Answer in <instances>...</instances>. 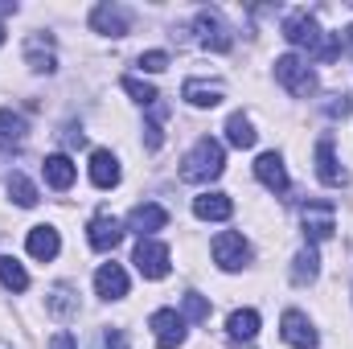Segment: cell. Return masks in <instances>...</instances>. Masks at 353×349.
<instances>
[{
  "label": "cell",
  "instance_id": "obj_1",
  "mask_svg": "<svg viewBox=\"0 0 353 349\" xmlns=\"http://www.w3.org/2000/svg\"><path fill=\"white\" fill-rule=\"evenodd\" d=\"M283 37H288L292 46L308 50V54L321 58V62H333V58L341 54V33H321L316 17H312L308 8H296V12L283 17Z\"/></svg>",
  "mask_w": 353,
  "mask_h": 349
},
{
  "label": "cell",
  "instance_id": "obj_2",
  "mask_svg": "<svg viewBox=\"0 0 353 349\" xmlns=\"http://www.w3.org/2000/svg\"><path fill=\"white\" fill-rule=\"evenodd\" d=\"M222 169H226V152H222V144L210 140V136H201V140L193 144V152L185 157V165H181V181H189V185H205V181L222 177Z\"/></svg>",
  "mask_w": 353,
  "mask_h": 349
},
{
  "label": "cell",
  "instance_id": "obj_3",
  "mask_svg": "<svg viewBox=\"0 0 353 349\" xmlns=\"http://www.w3.org/2000/svg\"><path fill=\"white\" fill-rule=\"evenodd\" d=\"M275 79L292 90L296 99H308V94L316 90V74H312V66H308L300 54H283V58H275Z\"/></svg>",
  "mask_w": 353,
  "mask_h": 349
},
{
  "label": "cell",
  "instance_id": "obj_4",
  "mask_svg": "<svg viewBox=\"0 0 353 349\" xmlns=\"http://www.w3.org/2000/svg\"><path fill=\"white\" fill-rule=\"evenodd\" d=\"M300 222H304V239H308V243H325V239H333V230H337V210H333L329 201H308V206L300 210Z\"/></svg>",
  "mask_w": 353,
  "mask_h": 349
},
{
  "label": "cell",
  "instance_id": "obj_5",
  "mask_svg": "<svg viewBox=\"0 0 353 349\" xmlns=\"http://www.w3.org/2000/svg\"><path fill=\"white\" fill-rule=\"evenodd\" d=\"M214 259H218L222 271H239V267H247V263H251V247H247V239H243V235L222 230V235L214 239Z\"/></svg>",
  "mask_w": 353,
  "mask_h": 349
},
{
  "label": "cell",
  "instance_id": "obj_6",
  "mask_svg": "<svg viewBox=\"0 0 353 349\" xmlns=\"http://www.w3.org/2000/svg\"><path fill=\"white\" fill-rule=\"evenodd\" d=\"M132 263H136V271H140L144 279H165V275H169V247L157 243V239H140Z\"/></svg>",
  "mask_w": 353,
  "mask_h": 349
},
{
  "label": "cell",
  "instance_id": "obj_7",
  "mask_svg": "<svg viewBox=\"0 0 353 349\" xmlns=\"http://www.w3.org/2000/svg\"><path fill=\"white\" fill-rule=\"evenodd\" d=\"M197 33H201V46H205V50H214V54H226V50L234 46V37H230L226 21H222L214 8H201V12H197Z\"/></svg>",
  "mask_w": 353,
  "mask_h": 349
},
{
  "label": "cell",
  "instance_id": "obj_8",
  "mask_svg": "<svg viewBox=\"0 0 353 349\" xmlns=\"http://www.w3.org/2000/svg\"><path fill=\"white\" fill-rule=\"evenodd\" d=\"M90 29L94 33H107V37H123L132 29V12L123 4H99L90 12Z\"/></svg>",
  "mask_w": 353,
  "mask_h": 349
},
{
  "label": "cell",
  "instance_id": "obj_9",
  "mask_svg": "<svg viewBox=\"0 0 353 349\" xmlns=\"http://www.w3.org/2000/svg\"><path fill=\"white\" fill-rule=\"evenodd\" d=\"M279 333H283V341L296 349H316V329H312V321L304 317V312H283V321H279Z\"/></svg>",
  "mask_w": 353,
  "mask_h": 349
},
{
  "label": "cell",
  "instance_id": "obj_10",
  "mask_svg": "<svg viewBox=\"0 0 353 349\" xmlns=\"http://www.w3.org/2000/svg\"><path fill=\"white\" fill-rule=\"evenodd\" d=\"M152 333H157V346L161 349H176L181 341H185V317L173 312V308L152 312Z\"/></svg>",
  "mask_w": 353,
  "mask_h": 349
},
{
  "label": "cell",
  "instance_id": "obj_11",
  "mask_svg": "<svg viewBox=\"0 0 353 349\" xmlns=\"http://www.w3.org/2000/svg\"><path fill=\"white\" fill-rule=\"evenodd\" d=\"M161 226H169V210L157 206V201H144V206H136V210L128 214V230H136L140 239L152 235V230H161Z\"/></svg>",
  "mask_w": 353,
  "mask_h": 349
},
{
  "label": "cell",
  "instance_id": "obj_12",
  "mask_svg": "<svg viewBox=\"0 0 353 349\" xmlns=\"http://www.w3.org/2000/svg\"><path fill=\"white\" fill-rule=\"evenodd\" d=\"M94 292H99L103 300H123V296H128V271H123L119 263H103V267L94 271Z\"/></svg>",
  "mask_w": 353,
  "mask_h": 349
},
{
  "label": "cell",
  "instance_id": "obj_13",
  "mask_svg": "<svg viewBox=\"0 0 353 349\" xmlns=\"http://www.w3.org/2000/svg\"><path fill=\"white\" fill-rule=\"evenodd\" d=\"M87 235H90V247H94V251H115L119 239H123V226H119V218H111V214H94Z\"/></svg>",
  "mask_w": 353,
  "mask_h": 349
},
{
  "label": "cell",
  "instance_id": "obj_14",
  "mask_svg": "<svg viewBox=\"0 0 353 349\" xmlns=\"http://www.w3.org/2000/svg\"><path fill=\"white\" fill-rule=\"evenodd\" d=\"M316 177L325 181V185H333V189H341V185H350V173L337 165V152H333V140H321L316 144Z\"/></svg>",
  "mask_w": 353,
  "mask_h": 349
},
{
  "label": "cell",
  "instance_id": "obj_15",
  "mask_svg": "<svg viewBox=\"0 0 353 349\" xmlns=\"http://www.w3.org/2000/svg\"><path fill=\"white\" fill-rule=\"evenodd\" d=\"M25 58H29V66H33L37 74H54V70H58L54 46H50V37H46V33H33V37L25 41Z\"/></svg>",
  "mask_w": 353,
  "mask_h": 349
},
{
  "label": "cell",
  "instance_id": "obj_16",
  "mask_svg": "<svg viewBox=\"0 0 353 349\" xmlns=\"http://www.w3.org/2000/svg\"><path fill=\"white\" fill-rule=\"evenodd\" d=\"M193 214L201 222H226L234 214V201L226 193H201V197H193Z\"/></svg>",
  "mask_w": 353,
  "mask_h": 349
},
{
  "label": "cell",
  "instance_id": "obj_17",
  "mask_svg": "<svg viewBox=\"0 0 353 349\" xmlns=\"http://www.w3.org/2000/svg\"><path fill=\"white\" fill-rule=\"evenodd\" d=\"M181 99H185V103H193V107H218V103L226 99V90H222V83H205V79H189V83L181 87Z\"/></svg>",
  "mask_w": 353,
  "mask_h": 349
},
{
  "label": "cell",
  "instance_id": "obj_18",
  "mask_svg": "<svg viewBox=\"0 0 353 349\" xmlns=\"http://www.w3.org/2000/svg\"><path fill=\"white\" fill-rule=\"evenodd\" d=\"M25 247H29V255H33V259L50 263L58 251H62V239H58V230H54V226H33Z\"/></svg>",
  "mask_w": 353,
  "mask_h": 349
},
{
  "label": "cell",
  "instance_id": "obj_19",
  "mask_svg": "<svg viewBox=\"0 0 353 349\" xmlns=\"http://www.w3.org/2000/svg\"><path fill=\"white\" fill-rule=\"evenodd\" d=\"M255 177L263 181L271 193H288V169H283V161H279L275 152H263V157L255 161Z\"/></svg>",
  "mask_w": 353,
  "mask_h": 349
},
{
  "label": "cell",
  "instance_id": "obj_20",
  "mask_svg": "<svg viewBox=\"0 0 353 349\" xmlns=\"http://www.w3.org/2000/svg\"><path fill=\"white\" fill-rule=\"evenodd\" d=\"M46 308H50L54 317H62V321L79 317V296H74V283H54V288H50V296H46Z\"/></svg>",
  "mask_w": 353,
  "mask_h": 349
},
{
  "label": "cell",
  "instance_id": "obj_21",
  "mask_svg": "<svg viewBox=\"0 0 353 349\" xmlns=\"http://www.w3.org/2000/svg\"><path fill=\"white\" fill-rule=\"evenodd\" d=\"M90 181H94L99 189H115V185H119V161H115L107 148H99V152L90 157Z\"/></svg>",
  "mask_w": 353,
  "mask_h": 349
},
{
  "label": "cell",
  "instance_id": "obj_22",
  "mask_svg": "<svg viewBox=\"0 0 353 349\" xmlns=\"http://www.w3.org/2000/svg\"><path fill=\"white\" fill-rule=\"evenodd\" d=\"M41 173H46V181L54 185V189H70L74 185V177H79V169H74V161L70 157H46V165H41Z\"/></svg>",
  "mask_w": 353,
  "mask_h": 349
},
{
  "label": "cell",
  "instance_id": "obj_23",
  "mask_svg": "<svg viewBox=\"0 0 353 349\" xmlns=\"http://www.w3.org/2000/svg\"><path fill=\"white\" fill-rule=\"evenodd\" d=\"M226 329H230L234 341H251V337L259 333V312H255V308H239V312H230Z\"/></svg>",
  "mask_w": 353,
  "mask_h": 349
},
{
  "label": "cell",
  "instance_id": "obj_24",
  "mask_svg": "<svg viewBox=\"0 0 353 349\" xmlns=\"http://www.w3.org/2000/svg\"><path fill=\"white\" fill-rule=\"evenodd\" d=\"M316 263H321V259H316V251H312V247H304V251L292 259V283H296V288L312 283V279H316V271H321Z\"/></svg>",
  "mask_w": 353,
  "mask_h": 349
},
{
  "label": "cell",
  "instance_id": "obj_25",
  "mask_svg": "<svg viewBox=\"0 0 353 349\" xmlns=\"http://www.w3.org/2000/svg\"><path fill=\"white\" fill-rule=\"evenodd\" d=\"M226 140H230L234 148H255V128H251V119H247V115H230V119H226Z\"/></svg>",
  "mask_w": 353,
  "mask_h": 349
},
{
  "label": "cell",
  "instance_id": "obj_26",
  "mask_svg": "<svg viewBox=\"0 0 353 349\" xmlns=\"http://www.w3.org/2000/svg\"><path fill=\"white\" fill-rule=\"evenodd\" d=\"M0 283L12 288V292H25L29 288V271L12 259V255H0Z\"/></svg>",
  "mask_w": 353,
  "mask_h": 349
},
{
  "label": "cell",
  "instance_id": "obj_27",
  "mask_svg": "<svg viewBox=\"0 0 353 349\" xmlns=\"http://www.w3.org/2000/svg\"><path fill=\"white\" fill-rule=\"evenodd\" d=\"M8 193H12V201H17V206H25V210H29V206H37V185H33L25 173L8 177Z\"/></svg>",
  "mask_w": 353,
  "mask_h": 349
},
{
  "label": "cell",
  "instance_id": "obj_28",
  "mask_svg": "<svg viewBox=\"0 0 353 349\" xmlns=\"http://www.w3.org/2000/svg\"><path fill=\"white\" fill-rule=\"evenodd\" d=\"M25 132H29V128H25V119H21L17 111H8V107H4V111H0V140L21 144V140H25Z\"/></svg>",
  "mask_w": 353,
  "mask_h": 349
},
{
  "label": "cell",
  "instance_id": "obj_29",
  "mask_svg": "<svg viewBox=\"0 0 353 349\" xmlns=\"http://www.w3.org/2000/svg\"><path fill=\"white\" fill-rule=\"evenodd\" d=\"M123 90H128V94H132L136 103H144V107L161 103V94H157V87H152V83H140L136 74H128V79H123Z\"/></svg>",
  "mask_w": 353,
  "mask_h": 349
},
{
  "label": "cell",
  "instance_id": "obj_30",
  "mask_svg": "<svg viewBox=\"0 0 353 349\" xmlns=\"http://www.w3.org/2000/svg\"><path fill=\"white\" fill-rule=\"evenodd\" d=\"M185 317H189V321H210V300L197 296V292H189V296H185Z\"/></svg>",
  "mask_w": 353,
  "mask_h": 349
},
{
  "label": "cell",
  "instance_id": "obj_31",
  "mask_svg": "<svg viewBox=\"0 0 353 349\" xmlns=\"http://www.w3.org/2000/svg\"><path fill=\"white\" fill-rule=\"evenodd\" d=\"M140 70H148V74L169 70V54H165V50H148V54H140Z\"/></svg>",
  "mask_w": 353,
  "mask_h": 349
},
{
  "label": "cell",
  "instance_id": "obj_32",
  "mask_svg": "<svg viewBox=\"0 0 353 349\" xmlns=\"http://www.w3.org/2000/svg\"><path fill=\"white\" fill-rule=\"evenodd\" d=\"M103 346L107 349H128V333H123V329H107V333H103Z\"/></svg>",
  "mask_w": 353,
  "mask_h": 349
},
{
  "label": "cell",
  "instance_id": "obj_33",
  "mask_svg": "<svg viewBox=\"0 0 353 349\" xmlns=\"http://www.w3.org/2000/svg\"><path fill=\"white\" fill-rule=\"evenodd\" d=\"M50 349H74V337H70V333H58V337L50 341Z\"/></svg>",
  "mask_w": 353,
  "mask_h": 349
},
{
  "label": "cell",
  "instance_id": "obj_34",
  "mask_svg": "<svg viewBox=\"0 0 353 349\" xmlns=\"http://www.w3.org/2000/svg\"><path fill=\"white\" fill-rule=\"evenodd\" d=\"M345 41H350V46H353V25H350V29H345Z\"/></svg>",
  "mask_w": 353,
  "mask_h": 349
},
{
  "label": "cell",
  "instance_id": "obj_35",
  "mask_svg": "<svg viewBox=\"0 0 353 349\" xmlns=\"http://www.w3.org/2000/svg\"><path fill=\"white\" fill-rule=\"evenodd\" d=\"M0 46H4V21H0Z\"/></svg>",
  "mask_w": 353,
  "mask_h": 349
}]
</instances>
